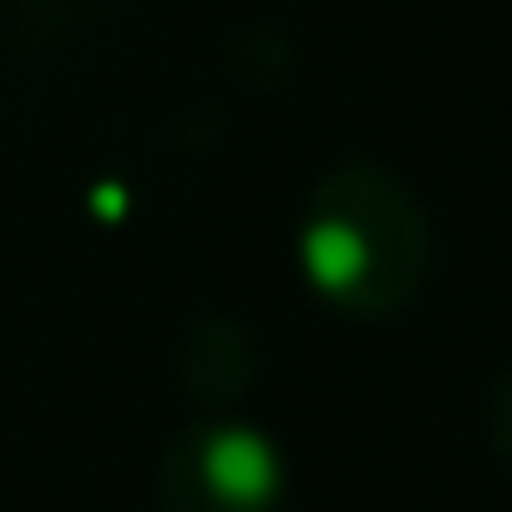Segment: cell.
I'll use <instances>...</instances> for the list:
<instances>
[{
	"instance_id": "1",
	"label": "cell",
	"mask_w": 512,
	"mask_h": 512,
	"mask_svg": "<svg viewBox=\"0 0 512 512\" xmlns=\"http://www.w3.org/2000/svg\"><path fill=\"white\" fill-rule=\"evenodd\" d=\"M428 253L434 235L416 187L374 157L332 163L302 199L296 217L302 284L350 320H386L410 308V296L428 278Z\"/></svg>"
},
{
	"instance_id": "2",
	"label": "cell",
	"mask_w": 512,
	"mask_h": 512,
	"mask_svg": "<svg viewBox=\"0 0 512 512\" xmlns=\"http://www.w3.org/2000/svg\"><path fill=\"white\" fill-rule=\"evenodd\" d=\"M290 464L278 440L235 416H205L181 428L157 464L163 512H278Z\"/></svg>"
},
{
	"instance_id": "3",
	"label": "cell",
	"mask_w": 512,
	"mask_h": 512,
	"mask_svg": "<svg viewBox=\"0 0 512 512\" xmlns=\"http://www.w3.org/2000/svg\"><path fill=\"white\" fill-rule=\"evenodd\" d=\"M181 386L199 398V404H211V410H223V404H235L241 392H247V380H253V338H247V326L241 320H229V314H205V320H193L187 332H181Z\"/></svg>"
},
{
	"instance_id": "4",
	"label": "cell",
	"mask_w": 512,
	"mask_h": 512,
	"mask_svg": "<svg viewBox=\"0 0 512 512\" xmlns=\"http://www.w3.org/2000/svg\"><path fill=\"white\" fill-rule=\"evenodd\" d=\"M488 434H494V452L512 464V368L488 386Z\"/></svg>"
}]
</instances>
